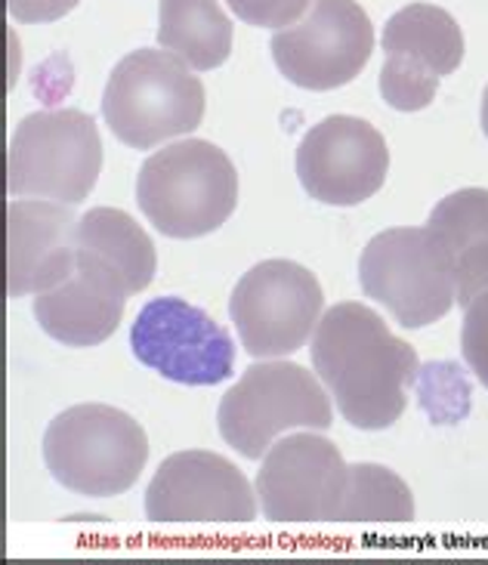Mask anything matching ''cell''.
I'll return each mask as SVG.
<instances>
[{
  "mask_svg": "<svg viewBox=\"0 0 488 565\" xmlns=\"http://www.w3.org/2000/svg\"><path fill=\"white\" fill-rule=\"evenodd\" d=\"M381 96L396 111H421L436 99L439 81L464 62L455 15L433 3H409L383 25Z\"/></svg>",
  "mask_w": 488,
  "mask_h": 565,
  "instance_id": "obj_12",
  "label": "cell"
},
{
  "mask_svg": "<svg viewBox=\"0 0 488 565\" xmlns=\"http://www.w3.org/2000/svg\"><path fill=\"white\" fill-rule=\"evenodd\" d=\"M130 290L103 257L77 247V266L56 288L34 297V319L62 347L91 350L118 331Z\"/></svg>",
  "mask_w": 488,
  "mask_h": 565,
  "instance_id": "obj_16",
  "label": "cell"
},
{
  "mask_svg": "<svg viewBox=\"0 0 488 565\" xmlns=\"http://www.w3.org/2000/svg\"><path fill=\"white\" fill-rule=\"evenodd\" d=\"M325 309L319 278L294 260H263L238 278L230 316L254 359L290 355L316 334Z\"/></svg>",
  "mask_w": 488,
  "mask_h": 565,
  "instance_id": "obj_8",
  "label": "cell"
},
{
  "mask_svg": "<svg viewBox=\"0 0 488 565\" xmlns=\"http://www.w3.org/2000/svg\"><path fill=\"white\" fill-rule=\"evenodd\" d=\"M309 355L337 412L359 429L393 427L421 367L414 347L399 340L371 306L352 300L321 316Z\"/></svg>",
  "mask_w": 488,
  "mask_h": 565,
  "instance_id": "obj_1",
  "label": "cell"
},
{
  "mask_svg": "<svg viewBox=\"0 0 488 565\" xmlns=\"http://www.w3.org/2000/svg\"><path fill=\"white\" fill-rule=\"evenodd\" d=\"M479 121H482V130H486V137H488V87H486V93H482V108H479Z\"/></svg>",
  "mask_w": 488,
  "mask_h": 565,
  "instance_id": "obj_25",
  "label": "cell"
},
{
  "mask_svg": "<svg viewBox=\"0 0 488 565\" xmlns=\"http://www.w3.org/2000/svg\"><path fill=\"white\" fill-rule=\"evenodd\" d=\"M350 463L319 429H297L275 439L257 470L263 516L273 522H340Z\"/></svg>",
  "mask_w": 488,
  "mask_h": 565,
  "instance_id": "obj_11",
  "label": "cell"
},
{
  "mask_svg": "<svg viewBox=\"0 0 488 565\" xmlns=\"http://www.w3.org/2000/svg\"><path fill=\"white\" fill-rule=\"evenodd\" d=\"M414 498L405 479L381 463H350L340 522H412Z\"/></svg>",
  "mask_w": 488,
  "mask_h": 565,
  "instance_id": "obj_19",
  "label": "cell"
},
{
  "mask_svg": "<svg viewBox=\"0 0 488 565\" xmlns=\"http://www.w3.org/2000/svg\"><path fill=\"white\" fill-rule=\"evenodd\" d=\"M460 352L464 362L476 374V381L488 390V288L476 294L464 306V324H460Z\"/></svg>",
  "mask_w": 488,
  "mask_h": 565,
  "instance_id": "obj_21",
  "label": "cell"
},
{
  "mask_svg": "<svg viewBox=\"0 0 488 565\" xmlns=\"http://www.w3.org/2000/svg\"><path fill=\"white\" fill-rule=\"evenodd\" d=\"M204 84L168 50L127 53L106 81L103 118L130 149H155L192 134L204 118Z\"/></svg>",
  "mask_w": 488,
  "mask_h": 565,
  "instance_id": "obj_3",
  "label": "cell"
},
{
  "mask_svg": "<svg viewBox=\"0 0 488 565\" xmlns=\"http://www.w3.org/2000/svg\"><path fill=\"white\" fill-rule=\"evenodd\" d=\"M275 68L304 90H337L362 75L374 25L356 0H312L300 22L269 41Z\"/></svg>",
  "mask_w": 488,
  "mask_h": 565,
  "instance_id": "obj_9",
  "label": "cell"
},
{
  "mask_svg": "<svg viewBox=\"0 0 488 565\" xmlns=\"http://www.w3.org/2000/svg\"><path fill=\"white\" fill-rule=\"evenodd\" d=\"M482 288H488V238L464 247L455 257V290H458L460 309Z\"/></svg>",
  "mask_w": 488,
  "mask_h": 565,
  "instance_id": "obj_23",
  "label": "cell"
},
{
  "mask_svg": "<svg viewBox=\"0 0 488 565\" xmlns=\"http://www.w3.org/2000/svg\"><path fill=\"white\" fill-rule=\"evenodd\" d=\"M130 350L155 374L185 386H216L235 371L230 331L183 297H155L142 306Z\"/></svg>",
  "mask_w": 488,
  "mask_h": 565,
  "instance_id": "obj_10",
  "label": "cell"
},
{
  "mask_svg": "<svg viewBox=\"0 0 488 565\" xmlns=\"http://www.w3.org/2000/svg\"><path fill=\"white\" fill-rule=\"evenodd\" d=\"M390 173V149L378 127L352 115L312 124L297 149V177L309 199L356 207L374 199Z\"/></svg>",
  "mask_w": 488,
  "mask_h": 565,
  "instance_id": "obj_13",
  "label": "cell"
},
{
  "mask_svg": "<svg viewBox=\"0 0 488 565\" xmlns=\"http://www.w3.org/2000/svg\"><path fill=\"white\" fill-rule=\"evenodd\" d=\"M77 247L103 257L124 278L130 294L149 288L158 273V254L149 232L118 207H93L81 216Z\"/></svg>",
  "mask_w": 488,
  "mask_h": 565,
  "instance_id": "obj_18",
  "label": "cell"
},
{
  "mask_svg": "<svg viewBox=\"0 0 488 565\" xmlns=\"http://www.w3.org/2000/svg\"><path fill=\"white\" fill-rule=\"evenodd\" d=\"M103 170V139L77 108L34 111L15 127L7 158V189L15 199L84 204Z\"/></svg>",
  "mask_w": 488,
  "mask_h": 565,
  "instance_id": "obj_7",
  "label": "cell"
},
{
  "mask_svg": "<svg viewBox=\"0 0 488 565\" xmlns=\"http://www.w3.org/2000/svg\"><path fill=\"white\" fill-rule=\"evenodd\" d=\"M365 297L386 306L402 328H427L458 303L455 250L429 226L378 232L359 260Z\"/></svg>",
  "mask_w": 488,
  "mask_h": 565,
  "instance_id": "obj_6",
  "label": "cell"
},
{
  "mask_svg": "<svg viewBox=\"0 0 488 565\" xmlns=\"http://www.w3.org/2000/svg\"><path fill=\"white\" fill-rule=\"evenodd\" d=\"M458 257L464 247L488 238V189H460L443 199L427 220Z\"/></svg>",
  "mask_w": 488,
  "mask_h": 565,
  "instance_id": "obj_20",
  "label": "cell"
},
{
  "mask_svg": "<svg viewBox=\"0 0 488 565\" xmlns=\"http://www.w3.org/2000/svg\"><path fill=\"white\" fill-rule=\"evenodd\" d=\"M137 204L161 235L201 238L235 214L238 173L214 142L180 139L149 154L139 168Z\"/></svg>",
  "mask_w": 488,
  "mask_h": 565,
  "instance_id": "obj_2",
  "label": "cell"
},
{
  "mask_svg": "<svg viewBox=\"0 0 488 565\" xmlns=\"http://www.w3.org/2000/svg\"><path fill=\"white\" fill-rule=\"evenodd\" d=\"M77 7V0H7V13L15 22L25 25H46L56 22L62 15H68Z\"/></svg>",
  "mask_w": 488,
  "mask_h": 565,
  "instance_id": "obj_24",
  "label": "cell"
},
{
  "mask_svg": "<svg viewBox=\"0 0 488 565\" xmlns=\"http://www.w3.org/2000/svg\"><path fill=\"white\" fill-rule=\"evenodd\" d=\"M146 516L158 525L180 522H235L257 520V491L247 476L214 451H177L161 460L146 489Z\"/></svg>",
  "mask_w": 488,
  "mask_h": 565,
  "instance_id": "obj_14",
  "label": "cell"
},
{
  "mask_svg": "<svg viewBox=\"0 0 488 565\" xmlns=\"http://www.w3.org/2000/svg\"><path fill=\"white\" fill-rule=\"evenodd\" d=\"M331 424V393L319 374L282 359L247 367L216 412L223 443L247 460L263 458L282 433L328 429Z\"/></svg>",
  "mask_w": 488,
  "mask_h": 565,
  "instance_id": "obj_5",
  "label": "cell"
},
{
  "mask_svg": "<svg viewBox=\"0 0 488 565\" xmlns=\"http://www.w3.org/2000/svg\"><path fill=\"white\" fill-rule=\"evenodd\" d=\"M158 44L192 72H214L232 53V22L220 0H161Z\"/></svg>",
  "mask_w": 488,
  "mask_h": 565,
  "instance_id": "obj_17",
  "label": "cell"
},
{
  "mask_svg": "<svg viewBox=\"0 0 488 565\" xmlns=\"http://www.w3.org/2000/svg\"><path fill=\"white\" fill-rule=\"evenodd\" d=\"M232 13L254 29H288L300 22L312 0H226Z\"/></svg>",
  "mask_w": 488,
  "mask_h": 565,
  "instance_id": "obj_22",
  "label": "cell"
},
{
  "mask_svg": "<svg viewBox=\"0 0 488 565\" xmlns=\"http://www.w3.org/2000/svg\"><path fill=\"white\" fill-rule=\"evenodd\" d=\"M77 266V216L72 204L13 199L7 207V297L56 288Z\"/></svg>",
  "mask_w": 488,
  "mask_h": 565,
  "instance_id": "obj_15",
  "label": "cell"
},
{
  "mask_svg": "<svg viewBox=\"0 0 488 565\" xmlns=\"http://www.w3.org/2000/svg\"><path fill=\"white\" fill-rule=\"evenodd\" d=\"M149 460V436L130 414L87 402L50 420L44 463L62 489L84 498H115L137 486Z\"/></svg>",
  "mask_w": 488,
  "mask_h": 565,
  "instance_id": "obj_4",
  "label": "cell"
}]
</instances>
